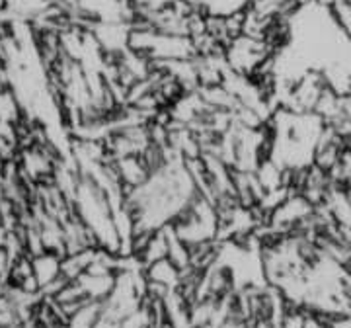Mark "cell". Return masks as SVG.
<instances>
[{"mask_svg": "<svg viewBox=\"0 0 351 328\" xmlns=\"http://www.w3.org/2000/svg\"><path fill=\"white\" fill-rule=\"evenodd\" d=\"M276 51L269 47L265 39L242 34L230 39L225 45V61L228 71L237 75L254 78L265 65L274 59Z\"/></svg>", "mask_w": 351, "mask_h": 328, "instance_id": "obj_1", "label": "cell"}, {"mask_svg": "<svg viewBox=\"0 0 351 328\" xmlns=\"http://www.w3.org/2000/svg\"><path fill=\"white\" fill-rule=\"evenodd\" d=\"M343 145H346V137H343V135H339L338 131H336V129H332V127H328V126L324 127V131H322L320 139H318L316 147H314V154H313L314 166H318V168H322V170L330 172V170L336 166V163H338Z\"/></svg>", "mask_w": 351, "mask_h": 328, "instance_id": "obj_2", "label": "cell"}, {"mask_svg": "<svg viewBox=\"0 0 351 328\" xmlns=\"http://www.w3.org/2000/svg\"><path fill=\"white\" fill-rule=\"evenodd\" d=\"M113 164H115V170H117L119 180L125 186L127 191L141 186L143 182H147V178L151 176V168H149V164L145 163L143 154L123 156V159L113 161Z\"/></svg>", "mask_w": 351, "mask_h": 328, "instance_id": "obj_3", "label": "cell"}, {"mask_svg": "<svg viewBox=\"0 0 351 328\" xmlns=\"http://www.w3.org/2000/svg\"><path fill=\"white\" fill-rule=\"evenodd\" d=\"M328 174L338 189H351V139H346L338 163Z\"/></svg>", "mask_w": 351, "mask_h": 328, "instance_id": "obj_4", "label": "cell"}, {"mask_svg": "<svg viewBox=\"0 0 351 328\" xmlns=\"http://www.w3.org/2000/svg\"><path fill=\"white\" fill-rule=\"evenodd\" d=\"M149 328H174L168 320H166V316H158V318H154L151 323V327Z\"/></svg>", "mask_w": 351, "mask_h": 328, "instance_id": "obj_5", "label": "cell"}, {"mask_svg": "<svg viewBox=\"0 0 351 328\" xmlns=\"http://www.w3.org/2000/svg\"><path fill=\"white\" fill-rule=\"evenodd\" d=\"M316 6H320V8H326V10H330L336 2H339V0H313Z\"/></svg>", "mask_w": 351, "mask_h": 328, "instance_id": "obj_6", "label": "cell"}, {"mask_svg": "<svg viewBox=\"0 0 351 328\" xmlns=\"http://www.w3.org/2000/svg\"><path fill=\"white\" fill-rule=\"evenodd\" d=\"M295 2H297L299 6H306V4H311L313 0H295Z\"/></svg>", "mask_w": 351, "mask_h": 328, "instance_id": "obj_7", "label": "cell"}, {"mask_svg": "<svg viewBox=\"0 0 351 328\" xmlns=\"http://www.w3.org/2000/svg\"><path fill=\"white\" fill-rule=\"evenodd\" d=\"M348 2H350V4H351V0H348Z\"/></svg>", "mask_w": 351, "mask_h": 328, "instance_id": "obj_8", "label": "cell"}]
</instances>
